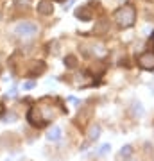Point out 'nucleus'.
Listing matches in <instances>:
<instances>
[{
  "label": "nucleus",
  "mask_w": 154,
  "mask_h": 161,
  "mask_svg": "<svg viewBox=\"0 0 154 161\" xmlns=\"http://www.w3.org/2000/svg\"><path fill=\"white\" fill-rule=\"evenodd\" d=\"M113 18H115V22H117L118 27L127 29V27L134 25V20H136V9H134L131 4H126V6L118 7V9L115 11Z\"/></svg>",
  "instance_id": "obj_1"
},
{
  "label": "nucleus",
  "mask_w": 154,
  "mask_h": 161,
  "mask_svg": "<svg viewBox=\"0 0 154 161\" xmlns=\"http://www.w3.org/2000/svg\"><path fill=\"white\" fill-rule=\"evenodd\" d=\"M40 32V27H38V23L34 22H20L14 25V29H13V34L20 38V40H31V38H34L36 34Z\"/></svg>",
  "instance_id": "obj_2"
},
{
  "label": "nucleus",
  "mask_w": 154,
  "mask_h": 161,
  "mask_svg": "<svg viewBox=\"0 0 154 161\" xmlns=\"http://www.w3.org/2000/svg\"><path fill=\"white\" fill-rule=\"evenodd\" d=\"M138 64H140V68L152 72L154 70V52H143L142 56L138 58Z\"/></svg>",
  "instance_id": "obj_3"
},
{
  "label": "nucleus",
  "mask_w": 154,
  "mask_h": 161,
  "mask_svg": "<svg viewBox=\"0 0 154 161\" xmlns=\"http://www.w3.org/2000/svg\"><path fill=\"white\" fill-rule=\"evenodd\" d=\"M36 9H38V13H40V14H43V16L52 14V13H54L52 0H40V2H38V6H36Z\"/></svg>",
  "instance_id": "obj_4"
},
{
  "label": "nucleus",
  "mask_w": 154,
  "mask_h": 161,
  "mask_svg": "<svg viewBox=\"0 0 154 161\" xmlns=\"http://www.w3.org/2000/svg\"><path fill=\"white\" fill-rule=\"evenodd\" d=\"M75 16L79 18V20H83V22H90L91 20V11L88 9V6H81L75 9Z\"/></svg>",
  "instance_id": "obj_5"
},
{
  "label": "nucleus",
  "mask_w": 154,
  "mask_h": 161,
  "mask_svg": "<svg viewBox=\"0 0 154 161\" xmlns=\"http://www.w3.org/2000/svg\"><path fill=\"white\" fill-rule=\"evenodd\" d=\"M61 138H63V131H61V127H57V125H54L50 131L47 132V140L48 142H59Z\"/></svg>",
  "instance_id": "obj_6"
},
{
  "label": "nucleus",
  "mask_w": 154,
  "mask_h": 161,
  "mask_svg": "<svg viewBox=\"0 0 154 161\" xmlns=\"http://www.w3.org/2000/svg\"><path fill=\"white\" fill-rule=\"evenodd\" d=\"M100 132H102L100 125H99V124H93V125L90 127V131H88V140H90V142H95V140H99Z\"/></svg>",
  "instance_id": "obj_7"
},
{
  "label": "nucleus",
  "mask_w": 154,
  "mask_h": 161,
  "mask_svg": "<svg viewBox=\"0 0 154 161\" xmlns=\"http://www.w3.org/2000/svg\"><path fill=\"white\" fill-rule=\"evenodd\" d=\"M133 150H134V149H133L131 145H124L118 156H120V158H124V159H127V158H131V156H133Z\"/></svg>",
  "instance_id": "obj_8"
},
{
  "label": "nucleus",
  "mask_w": 154,
  "mask_h": 161,
  "mask_svg": "<svg viewBox=\"0 0 154 161\" xmlns=\"http://www.w3.org/2000/svg\"><path fill=\"white\" fill-rule=\"evenodd\" d=\"M38 64H34L32 66V70L29 72V75H36V74H41V72H45V64H43V61H36Z\"/></svg>",
  "instance_id": "obj_9"
},
{
  "label": "nucleus",
  "mask_w": 154,
  "mask_h": 161,
  "mask_svg": "<svg viewBox=\"0 0 154 161\" xmlns=\"http://www.w3.org/2000/svg\"><path fill=\"white\" fill-rule=\"evenodd\" d=\"M65 66L66 68H75L77 66V58L75 56H66L65 58Z\"/></svg>",
  "instance_id": "obj_10"
},
{
  "label": "nucleus",
  "mask_w": 154,
  "mask_h": 161,
  "mask_svg": "<svg viewBox=\"0 0 154 161\" xmlns=\"http://www.w3.org/2000/svg\"><path fill=\"white\" fill-rule=\"evenodd\" d=\"M134 108H133V115L134 116H142L143 115V108H142V104L138 102V104H133Z\"/></svg>",
  "instance_id": "obj_11"
},
{
  "label": "nucleus",
  "mask_w": 154,
  "mask_h": 161,
  "mask_svg": "<svg viewBox=\"0 0 154 161\" xmlns=\"http://www.w3.org/2000/svg\"><path fill=\"white\" fill-rule=\"evenodd\" d=\"M109 150H111V145H109V143H104L102 147L99 149V154H100V156H104V154H108Z\"/></svg>",
  "instance_id": "obj_12"
},
{
  "label": "nucleus",
  "mask_w": 154,
  "mask_h": 161,
  "mask_svg": "<svg viewBox=\"0 0 154 161\" xmlns=\"http://www.w3.org/2000/svg\"><path fill=\"white\" fill-rule=\"evenodd\" d=\"M34 86H36L34 80H27V82H23V90H32Z\"/></svg>",
  "instance_id": "obj_13"
},
{
  "label": "nucleus",
  "mask_w": 154,
  "mask_h": 161,
  "mask_svg": "<svg viewBox=\"0 0 154 161\" xmlns=\"http://www.w3.org/2000/svg\"><path fill=\"white\" fill-rule=\"evenodd\" d=\"M16 4H27V0H16Z\"/></svg>",
  "instance_id": "obj_14"
},
{
  "label": "nucleus",
  "mask_w": 154,
  "mask_h": 161,
  "mask_svg": "<svg viewBox=\"0 0 154 161\" xmlns=\"http://www.w3.org/2000/svg\"><path fill=\"white\" fill-rule=\"evenodd\" d=\"M59 2H63V0H59Z\"/></svg>",
  "instance_id": "obj_15"
},
{
  "label": "nucleus",
  "mask_w": 154,
  "mask_h": 161,
  "mask_svg": "<svg viewBox=\"0 0 154 161\" xmlns=\"http://www.w3.org/2000/svg\"><path fill=\"white\" fill-rule=\"evenodd\" d=\"M7 161H9V159H7Z\"/></svg>",
  "instance_id": "obj_16"
}]
</instances>
